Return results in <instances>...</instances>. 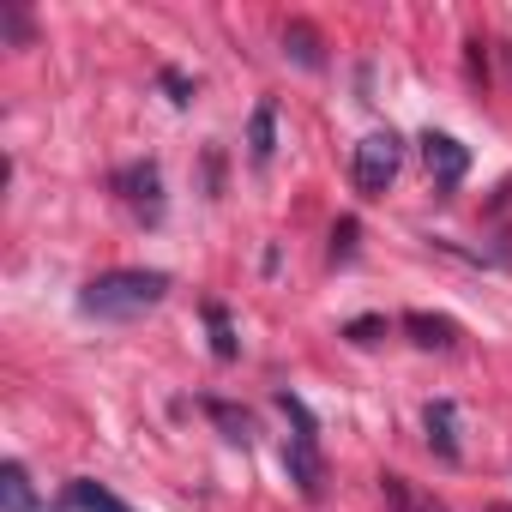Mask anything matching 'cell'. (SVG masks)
Listing matches in <instances>:
<instances>
[{
	"label": "cell",
	"mask_w": 512,
	"mask_h": 512,
	"mask_svg": "<svg viewBox=\"0 0 512 512\" xmlns=\"http://www.w3.org/2000/svg\"><path fill=\"white\" fill-rule=\"evenodd\" d=\"M380 332H386L380 320H350V332H344V338H350V344H374Z\"/></svg>",
	"instance_id": "18"
},
{
	"label": "cell",
	"mask_w": 512,
	"mask_h": 512,
	"mask_svg": "<svg viewBox=\"0 0 512 512\" xmlns=\"http://www.w3.org/2000/svg\"><path fill=\"white\" fill-rule=\"evenodd\" d=\"M278 410L296 422V434H290V446H284V470H290V482L314 500L320 488H326V458H320V428H314V416H308V404L296 398V392H278Z\"/></svg>",
	"instance_id": "2"
},
{
	"label": "cell",
	"mask_w": 512,
	"mask_h": 512,
	"mask_svg": "<svg viewBox=\"0 0 512 512\" xmlns=\"http://www.w3.org/2000/svg\"><path fill=\"white\" fill-rule=\"evenodd\" d=\"M0 506H7V512H37V494H31L25 464H0Z\"/></svg>",
	"instance_id": "11"
},
{
	"label": "cell",
	"mask_w": 512,
	"mask_h": 512,
	"mask_svg": "<svg viewBox=\"0 0 512 512\" xmlns=\"http://www.w3.org/2000/svg\"><path fill=\"white\" fill-rule=\"evenodd\" d=\"M61 506H67V512H133L127 500H115V494H109L103 482H85V476H79V482H67Z\"/></svg>",
	"instance_id": "8"
},
{
	"label": "cell",
	"mask_w": 512,
	"mask_h": 512,
	"mask_svg": "<svg viewBox=\"0 0 512 512\" xmlns=\"http://www.w3.org/2000/svg\"><path fill=\"white\" fill-rule=\"evenodd\" d=\"M404 332H410V344H422V350H452V338H458V326L440 320V314H404Z\"/></svg>",
	"instance_id": "10"
},
{
	"label": "cell",
	"mask_w": 512,
	"mask_h": 512,
	"mask_svg": "<svg viewBox=\"0 0 512 512\" xmlns=\"http://www.w3.org/2000/svg\"><path fill=\"white\" fill-rule=\"evenodd\" d=\"M205 326H211V350H217V362H235V350H241V344H235V332H229V314H223L217 302L205 308Z\"/></svg>",
	"instance_id": "13"
},
{
	"label": "cell",
	"mask_w": 512,
	"mask_h": 512,
	"mask_svg": "<svg viewBox=\"0 0 512 512\" xmlns=\"http://www.w3.org/2000/svg\"><path fill=\"white\" fill-rule=\"evenodd\" d=\"M398 169H404L398 133H368V139L356 145V187H362V199H380V193L398 181Z\"/></svg>",
	"instance_id": "3"
},
{
	"label": "cell",
	"mask_w": 512,
	"mask_h": 512,
	"mask_svg": "<svg viewBox=\"0 0 512 512\" xmlns=\"http://www.w3.org/2000/svg\"><path fill=\"white\" fill-rule=\"evenodd\" d=\"M163 296H169V272L127 266V272L91 278V284L79 290V314H91V320H139V314H151Z\"/></svg>",
	"instance_id": "1"
},
{
	"label": "cell",
	"mask_w": 512,
	"mask_h": 512,
	"mask_svg": "<svg viewBox=\"0 0 512 512\" xmlns=\"http://www.w3.org/2000/svg\"><path fill=\"white\" fill-rule=\"evenodd\" d=\"M115 187H121V199H127L133 211H145V217L163 211V175H157V163H127V169L115 175Z\"/></svg>",
	"instance_id": "5"
},
{
	"label": "cell",
	"mask_w": 512,
	"mask_h": 512,
	"mask_svg": "<svg viewBox=\"0 0 512 512\" xmlns=\"http://www.w3.org/2000/svg\"><path fill=\"white\" fill-rule=\"evenodd\" d=\"M163 91H169V103H181V109L193 103V79H187V73H175V67H163Z\"/></svg>",
	"instance_id": "15"
},
{
	"label": "cell",
	"mask_w": 512,
	"mask_h": 512,
	"mask_svg": "<svg viewBox=\"0 0 512 512\" xmlns=\"http://www.w3.org/2000/svg\"><path fill=\"white\" fill-rule=\"evenodd\" d=\"M422 428H428V446L440 452V458H458L464 446H458V404L452 398H434L428 410H422Z\"/></svg>",
	"instance_id": "6"
},
{
	"label": "cell",
	"mask_w": 512,
	"mask_h": 512,
	"mask_svg": "<svg viewBox=\"0 0 512 512\" xmlns=\"http://www.w3.org/2000/svg\"><path fill=\"white\" fill-rule=\"evenodd\" d=\"M380 494H386V512H446L428 488H416L410 476H398V470H386L380 476Z\"/></svg>",
	"instance_id": "7"
},
{
	"label": "cell",
	"mask_w": 512,
	"mask_h": 512,
	"mask_svg": "<svg viewBox=\"0 0 512 512\" xmlns=\"http://www.w3.org/2000/svg\"><path fill=\"white\" fill-rule=\"evenodd\" d=\"M350 253H356V223L344 217V223L332 229V260H350Z\"/></svg>",
	"instance_id": "17"
},
{
	"label": "cell",
	"mask_w": 512,
	"mask_h": 512,
	"mask_svg": "<svg viewBox=\"0 0 512 512\" xmlns=\"http://www.w3.org/2000/svg\"><path fill=\"white\" fill-rule=\"evenodd\" d=\"M422 163H428V175H434V187H458L464 181V169H470V151L452 139V133H422Z\"/></svg>",
	"instance_id": "4"
},
{
	"label": "cell",
	"mask_w": 512,
	"mask_h": 512,
	"mask_svg": "<svg viewBox=\"0 0 512 512\" xmlns=\"http://www.w3.org/2000/svg\"><path fill=\"white\" fill-rule=\"evenodd\" d=\"M488 512H512V506H488Z\"/></svg>",
	"instance_id": "19"
},
{
	"label": "cell",
	"mask_w": 512,
	"mask_h": 512,
	"mask_svg": "<svg viewBox=\"0 0 512 512\" xmlns=\"http://www.w3.org/2000/svg\"><path fill=\"white\" fill-rule=\"evenodd\" d=\"M0 25H7V37H13V43H31V19H25L19 7H0Z\"/></svg>",
	"instance_id": "16"
},
{
	"label": "cell",
	"mask_w": 512,
	"mask_h": 512,
	"mask_svg": "<svg viewBox=\"0 0 512 512\" xmlns=\"http://www.w3.org/2000/svg\"><path fill=\"white\" fill-rule=\"evenodd\" d=\"M205 416L223 428V440H235V446H253V416H247V410H235V404L211 398V404H205Z\"/></svg>",
	"instance_id": "12"
},
{
	"label": "cell",
	"mask_w": 512,
	"mask_h": 512,
	"mask_svg": "<svg viewBox=\"0 0 512 512\" xmlns=\"http://www.w3.org/2000/svg\"><path fill=\"white\" fill-rule=\"evenodd\" d=\"M272 151H278V109L260 103V109H253V121H247V157L253 163H272Z\"/></svg>",
	"instance_id": "9"
},
{
	"label": "cell",
	"mask_w": 512,
	"mask_h": 512,
	"mask_svg": "<svg viewBox=\"0 0 512 512\" xmlns=\"http://www.w3.org/2000/svg\"><path fill=\"white\" fill-rule=\"evenodd\" d=\"M284 43H290V55H296L302 67H320V43H314V31H308V25H290V31H284Z\"/></svg>",
	"instance_id": "14"
}]
</instances>
